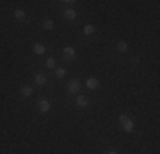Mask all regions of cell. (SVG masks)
Instances as JSON below:
<instances>
[{"mask_svg":"<svg viewBox=\"0 0 160 154\" xmlns=\"http://www.w3.org/2000/svg\"><path fill=\"white\" fill-rule=\"evenodd\" d=\"M119 122H121V125H123V129H125L126 132H133V130H135V123H133L126 115L119 116Z\"/></svg>","mask_w":160,"mask_h":154,"instance_id":"1","label":"cell"},{"mask_svg":"<svg viewBox=\"0 0 160 154\" xmlns=\"http://www.w3.org/2000/svg\"><path fill=\"white\" fill-rule=\"evenodd\" d=\"M80 91V82H78V79H71L70 84H68V93L70 94H77Z\"/></svg>","mask_w":160,"mask_h":154,"instance_id":"2","label":"cell"},{"mask_svg":"<svg viewBox=\"0 0 160 154\" xmlns=\"http://www.w3.org/2000/svg\"><path fill=\"white\" fill-rule=\"evenodd\" d=\"M37 108H39V111H41V113H48V111H50V108H51V104H50V101H48V99H41V101H39V104H37Z\"/></svg>","mask_w":160,"mask_h":154,"instance_id":"3","label":"cell"},{"mask_svg":"<svg viewBox=\"0 0 160 154\" xmlns=\"http://www.w3.org/2000/svg\"><path fill=\"white\" fill-rule=\"evenodd\" d=\"M87 104H89V98L87 96H78L77 98V106L84 108V106H87Z\"/></svg>","mask_w":160,"mask_h":154,"instance_id":"4","label":"cell"},{"mask_svg":"<svg viewBox=\"0 0 160 154\" xmlns=\"http://www.w3.org/2000/svg\"><path fill=\"white\" fill-rule=\"evenodd\" d=\"M87 87H89V89H97V87H99V80L94 79V77L87 79Z\"/></svg>","mask_w":160,"mask_h":154,"instance_id":"5","label":"cell"},{"mask_svg":"<svg viewBox=\"0 0 160 154\" xmlns=\"http://www.w3.org/2000/svg\"><path fill=\"white\" fill-rule=\"evenodd\" d=\"M44 52H46L44 45H39V43H36V45H34V53H36V55H43Z\"/></svg>","mask_w":160,"mask_h":154,"instance_id":"6","label":"cell"},{"mask_svg":"<svg viewBox=\"0 0 160 154\" xmlns=\"http://www.w3.org/2000/svg\"><path fill=\"white\" fill-rule=\"evenodd\" d=\"M20 93H22V96L29 98L33 94V87H29V86H22V89H20Z\"/></svg>","mask_w":160,"mask_h":154,"instance_id":"7","label":"cell"},{"mask_svg":"<svg viewBox=\"0 0 160 154\" xmlns=\"http://www.w3.org/2000/svg\"><path fill=\"white\" fill-rule=\"evenodd\" d=\"M14 17L19 19V21H24V19H26V12H24V10H20V9H17V10L14 12Z\"/></svg>","mask_w":160,"mask_h":154,"instance_id":"8","label":"cell"},{"mask_svg":"<svg viewBox=\"0 0 160 154\" xmlns=\"http://www.w3.org/2000/svg\"><path fill=\"white\" fill-rule=\"evenodd\" d=\"M63 53H65V57H68V58H73V57H75V50H73L71 46H67V48L63 50Z\"/></svg>","mask_w":160,"mask_h":154,"instance_id":"9","label":"cell"},{"mask_svg":"<svg viewBox=\"0 0 160 154\" xmlns=\"http://www.w3.org/2000/svg\"><path fill=\"white\" fill-rule=\"evenodd\" d=\"M65 17H67V19H75V17H77V12H75L73 9H67V10H65Z\"/></svg>","mask_w":160,"mask_h":154,"instance_id":"10","label":"cell"},{"mask_svg":"<svg viewBox=\"0 0 160 154\" xmlns=\"http://www.w3.org/2000/svg\"><path fill=\"white\" fill-rule=\"evenodd\" d=\"M34 80H36V84H39V86H44V84H46V77L41 76V74H37V76L34 77Z\"/></svg>","mask_w":160,"mask_h":154,"instance_id":"11","label":"cell"},{"mask_svg":"<svg viewBox=\"0 0 160 154\" xmlns=\"http://www.w3.org/2000/svg\"><path fill=\"white\" fill-rule=\"evenodd\" d=\"M43 28H44L46 31H51V29L54 28V22H53V21H46V22L43 24Z\"/></svg>","mask_w":160,"mask_h":154,"instance_id":"12","label":"cell"},{"mask_svg":"<svg viewBox=\"0 0 160 154\" xmlns=\"http://www.w3.org/2000/svg\"><path fill=\"white\" fill-rule=\"evenodd\" d=\"M94 31H95V28H94L92 24H87V26L84 28V33H85V34H92Z\"/></svg>","mask_w":160,"mask_h":154,"instance_id":"13","label":"cell"},{"mask_svg":"<svg viewBox=\"0 0 160 154\" xmlns=\"http://www.w3.org/2000/svg\"><path fill=\"white\" fill-rule=\"evenodd\" d=\"M118 50H119V52H126V50H128V43H125V41L118 43Z\"/></svg>","mask_w":160,"mask_h":154,"instance_id":"14","label":"cell"},{"mask_svg":"<svg viewBox=\"0 0 160 154\" xmlns=\"http://www.w3.org/2000/svg\"><path fill=\"white\" fill-rule=\"evenodd\" d=\"M65 74H67V70H65V69H58V70H56V77H58V79L65 77Z\"/></svg>","mask_w":160,"mask_h":154,"instance_id":"15","label":"cell"},{"mask_svg":"<svg viewBox=\"0 0 160 154\" xmlns=\"http://www.w3.org/2000/svg\"><path fill=\"white\" fill-rule=\"evenodd\" d=\"M46 67H48V69H53L54 67V58H48V60H46Z\"/></svg>","mask_w":160,"mask_h":154,"instance_id":"16","label":"cell"},{"mask_svg":"<svg viewBox=\"0 0 160 154\" xmlns=\"http://www.w3.org/2000/svg\"><path fill=\"white\" fill-rule=\"evenodd\" d=\"M109 154H118V153H112V151H111V153H109Z\"/></svg>","mask_w":160,"mask_h":154,"instance_id":"17","label":"cell"}]
</instances>
